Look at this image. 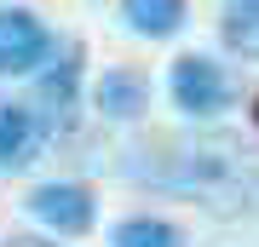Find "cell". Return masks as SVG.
<instances>
[{
	"mask_svg": "<svg viewBox=\"0 0 259 247\" xmlns=\"http://www.w3.org/2000/svg\"><path fill=\"white\" fill-rule=\"evenodd\" d=\"M29 110L40 115L47 138H69L75 132V115L87 104V40L69 35V40H52L47 64L29 75Z\"/></svg>",
	"mask_w": 259,
	"mask_h": 247,
	"instance_id": "cell-1",
	"label": "cell"
},
{
	"mask_svg": "<svg viewBox=\"0 0 259 247\" xmlns=\"http://www.w3.org/2000/svg\"><path fill=\"white\" fill-rule=\"evenodd\" d=\"M167 98H173L179 115L213 121V115H225L236 104V81L213 52H179L173 69H167Z\"/></svg>",
	"mask_w": 259,
	"mask_h": 247,
	"instance_id": "cell-2",
	"label": "cell"
},
{
	"mask_svg": "<svg viewBox=\"0 0 259 247\" xmlns=\"http://www.w3.org/2000/svg\"><path fill=\"white\" fill-rule=\"evenodd\" d=\"M23 207H29V219L47 230L52 241H81V236H93V224H98V195H93V184H81V178L35 184Z\"/></svg>",
	"mask_w": 259,
	"mask_h": 247,
	"instance_id": "cell-3",
	"label": "cell"
},
{
	"mask_svg": "<svg viewBox=\"0 0 259 247\" xmlns=\"http://www.w3.org/2000/svg\"><path fill=\"white\" fill-rule=\"evenodd\" d=\"M52 29L35 6H0V81H29L52 52Z\"/></svg>",
	"mask_w": 259,
	"mask_h": 247,
	"instance_id": "cell-4",
	"label": "cell"
},
{
	"mask_svg": "<svg viewBox=\"0 0 259 247\" xmlns=\"http://www.w3.org/2000/svg\"><path fill=\"white\" fill-rule=\"evenodd\" d=\"M47 144H52L47 127H40V115L29 110L23 98H6V104H0V173H23Z\"/></svg>",
	"mask_w": 259,
	"mask_h": 247,
	"instance_id": "cell-5",
	"label": "cell"
},
{
	"mask_svg": "<svg viewBox=\"0 0 259 247\" xmlns=\"http://www.w3.org/2000/svg\"><path fill=\"white\" fill-rule=\"evenodd\" d=\"M93 110L104 121H139L150 110V75L144 69H133V64H115V69H104L98 81H93Z\"/></svg>",
	"mask_w": 259,
	"mask_h": 247,
	"instance_id": "cell-6",
	"label": "cell"
},
{
	"mask_svg": "<svg viewBox=\"0 0 259 247\" xmlns=\"http://www.w3.org/2000/svg\"><path fill=\"white\" fill-rule=\"evenodd\" d=\"M121 18L139 40H173L190 23V0H121Z\"/></svg>",
	"mask_w": 259,
	"mask_h": 247,
	"instance_id": "cell-7",
	"label": "cell"
},
{
	"mask_svg": "<svg viewBox=\"0 0 259 247\" xmlns=\"http://www.w3.org/2000/svg\"><path fill=\"white\" fill-rule=\"evenodd\" d=\"M219 46L242 64H259V0H225L219 6Z\"/></svg>",
	"mask_w": 259,
	"mask_h": 247,
	"instance_id": "cell-8",
	"label": "cell"
},
{
	"mask_svg": "<svg viewBox=\"0 0 259 247\" xmlns=\"http://www.w3.org/2000/svg\"><path fill=\"white\" fill-rule=\"evenodd\" d=\"M110 247H185V230L161 213H127L110 224Z\"/></svg>",
	"mask_w": 259,
	"mask_h": 247,
	"instance_id": "cell-9",
	"label": "cell"
},
{
	"mask_svg": "<svg viewBox=\"0 0 259 247\" xmlns=\"http://www.w3.org/2000/svg\"><path fill=\"white\" fill-rule=\"evenodd\" d=\"M0 247H58L52 236H29V230H18V236H6Z\"/></svg>",
	"mask_w": 259,
	"mask_h": 247,
	"instance_id": "cell-10",
	"label": "cell"
}]
</instances>
